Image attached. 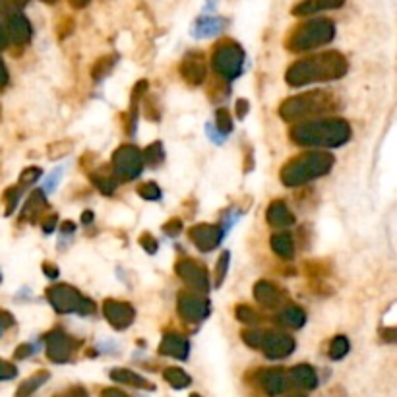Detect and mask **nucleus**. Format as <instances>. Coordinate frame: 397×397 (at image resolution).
Masks as SVG:
<instances>
[{"mask_svg": "<svg viewBox=\"0 0 397 397\" xmlns=\"http://www.w3.org/2000/svg\"><path fill=\"white\" fill-rule=\"evenodd\" d=\"M349 70L347 58L337 53H322V55L306 56L291 64L285 74V82L291 87H304L316 84V82H332V80L343 78Z\"/></svg>", "mask_w": 397, "mask_h": 397, "instance_id": "obj_1", "label": "nucleus"}, {"mask_svg": "<svg viewBox=\"0 0 397 397\" xmlns=\"http://www.w3.org/2000/svg\"><path fill=\"white\" fill-rule=\"evenodd\" d=\"M351 126L343 118L303 120L291 128V140L303 148H339L351 140Z\"/></svg>", "mask_w": 397, "mask_h": 397, "instance_id": "obj_2", "label": "nucleus"}, {"mask_svg": "<svg viewBox=\"0 0 397 397\" xmlns=\"http://www.w3.org/2000/svg\"><path fill=\"white\" fill-rule=\"evenodd\" d=\"M334 165L335 157L329 151H306L283 165L279 179L285 187H301L327 175Z\"/></svg>", "mask_w": 397, "mask_h": 397, "instance_id": "obj_3", "label": "nucleus"}, {"mask_svg": "<svg viewBox=\"0 0 397 397\" xmlns=\"http://www.w3.org/2000/svg\"><path fill=\"white\" fill-rule=\"evenodd\" d=\"M335 109H337V97L334 94L324 89H314L285 99L279 107V117L287 122H296V120H310Z\"/></svg>", "mask_w": 397, "mask_h": 397, "instance_id": "obj_4", "label": "nucleus"}, {"mask_svg": "<svg viewBox=\"0 0 397 397\" xmlns=\"http://www.w3.org/2000/svg\"><path fill=\"white\" fill-rule=\"evenodd\" d=\"M335 37V24L327 18H316L310 22L296 25L287 37V49L291 53H306L312 49L324 47Z\"/></svg>", "mask_w": 397, "mask_h": 397, "instance_id": "obj_5", "label": "nucleus"}, {"mask_svg": "<svg viewBox=\"0 0 397 397\" xmlns=\"http://www.w3.org/2000/svg\"><path fill=\"white\" fill-rule=\"evenodd\" d=\"M47 301L58 314H94L95 303L80 293L78 289L61 283L47 289Z\"/></svg>", "mask_w": 397, "mask_h": 397, "instance_id": "obj_6", "label": "nucleus"}, {"mask_svg": "<svg viewBox=\"0 0 397 397\" xmlns=\"http://www.w3.org/2000/svg\"><path fill=\"white\" fill-rule=\"evenodd\" d=\"M211 64L213 70L218 72L225 82H233L242 74V66H244V49L233 39L219 41L213 55H211Z\"/></svg>", "mask_w": 397, "mask_h": 397, "instance_id": "obj_7", "label": "nucleus"}, {"mask_svg": "<svg viewBox=\"0 0 397 397\" xmlns=\"http://www.w3.org/2000/svg\"><path fill=\"white\" fill-rule=\"evenodd\" d=\"M144 156L141 151L136 146H120V148L115 149L113 153V161H111V167H113V175L117 177L118 180H134L138 179L144 171Z\"/></svg>", "mask_w": 397, "mask_h": 397, "instance_id": "obj_8", "label": "nucleus"}, {"mask_svg": "<svg viewBox=\"0 0 397 397\" xmlns=\"http://www.w3.org/2000/svg\"><path fill=\"white\" fill-rule=\"evenodd\" d=\"M175 272L180 279L184 281V285L190 287L196 293H208L210 291V275L208 270L202 264H198L190 258H182L175 265Z\"/></svg>", "mask_w": 397, "mask_h": 397, "instance_id": "obj_9", "label": "nucleus"}, {"mask_svg": "<svg viewBox=\"0 0 397 397\" xmlns=\"http://www.w3.org/2000/svg\"><path fill=\"white\" fill-rule=\"evenodd\" d=\"M4 18V30H6V35L12 43L16 45H27L30 39H32V24L30 20L22 14L20 6H16L14 2L10 4L8 10L2 14Z\"/></svg>", "mask_w": 397, "mask_h": 397, "instance_id": "obj_10", "label": "nucleus"}, {"mask_svg": "<svg viewBox=\"0 0 397 397\" xmlns=\"http://www.w3.org/2000/svg\"><path fill=\"white\" fill-rule=\"evenodd\" d=\"M78 345L80 341L72 339L63 329H53L45 334V349H47V357L53 363H68L78 349Z\"/></svg>", "mask_w": 397, "mask_h": 397, "instance_id": "obj_11", "label": "nucleus"}, {"mask_svg": "<svg viewBox=\"0 0 397 397\" xmlns=\"http://www.w3.org/2000/svg\"><path fill=\"white\" fill-rule=\"evenodd\" d=\"M177 310L182 320L198 324L210 316L211 303L206 296L196 295V293H180L179 301H177Z\"/></svg>", "mask_w": 397, "mask_h": 397, "instance_id": "obj_12", "label": "nucleus"}, {"mask_svg": "<svg viewBox=\"0 0 397 397\" xmlns=\"http://www.w3.org/2000/svg\"><path fill=\"white\" fill-rule=\"evenodd\" d=\"M296 343L289 334L283 332H264V339L260 345V351H264V355L273 360L289 357L295 351Z\"/></svg>", "mask_w": 397, "mask_h": 397, "instance_id": "obj_13", "label": "nucleus"}, {"mask_svg": "<svg viewBox=\"0 0 397 397\" xmlns=\"http://www.w3.org/2000/svg\"><path fill=\"white\" fill-rule=\"evenodd\" d=\"M103 314L115 329H126L132 326L136 318V310L130 303H122L117 298H107L103 301Z\"/></svg>", "mask_w": 397, "mask_h": 397, "instance_id": "obj_14", "label": "nucleus"}, {"mask_svg": "<svg viewBox=\"0 0 397 397\" xmlns=\"http://www.w3.org/2000/svg\"><path fill=\"white\" fill-rule=\"evenodd\" d=\"M190 241L194 242L196 248L200 252H211L215 250L223 241L225 231L219 225H210V223H200L190 229Z\"/></svg>", "mask_w": 397, "mask_h": 397, "instance_id": "obj_15", "label": "nucleus"}, {"mask_svg": "<svg viewBox=\"0 0 397 397\" xmlns=\"http://www.w3.org/2000/svg\"><path fill=\"white\" fill-rule=\"evenodd\" d=\"M180 76L182 80L190 84V86H200L208 78V66L203 63L200 53H192V55L184 56V61L180 64Z\"/></svg>", "mask_w": 397, "mask_h": 397, "instance_id": "obj_16", "label": "nucleus"}, {"mask_svg": "<svg viewBox=\"0 0 397 397\" xmlns=\"http://www.w3.org/2000/svg\"><path fill=\"white\" fill-rule=\"evenodd\" d=\"M254 298L258 301V304L275 310V308H279L281 304L285 303V293H283V289L277 287L272 281L262 279L254 285Z\"/></svg>", "mask_w": 397, "mask_h": 397, "instance_id": "obj_17", "label": "nucleus"}, {"mask_svg": "<svg viewBox=\"0 0 397 397\" xmlns=\"http://www.w3.org/2000/svg\"><path fill=\"white\" fill-rule=\"evenodd\" d=\"M260 386L267 396H279L287 389V372L283 368H264L260 370Z\"/></svg>", "mask_w": 397, "mask_h": 397, "instance_id": "obj_18", "label": "nucleus"}, {"mask_svg": "<svg viewBox=\"0 0 397 397\" xmlns=\"http://www.w3.org/2000/svg\"><path fill=\"white\" fill-rule=\"evenodd\" d=\"M159 353L165 355V357L184 360L188 357V353H190V343H188L184 335L165 334L163 339H161V345H159Z\"/></svg>", "mask_w": 397, "mask_h": 397, "instance_id": "obj_19", "label": "nucleus"}, {"mask_svg": "<svg viewBox=\"0 0 397 397\" xmlns=\"http://www.w3.org/2000/svg\"><path fill=\"white\" fill-rule=\"evenodd\" d=\"M265 219L267 223L275 229H287V227L295 225V215L291 213L287 208V203L283 200H273L267 210H265Z\"/></svg>", "mask_w": 397, "mask_h": 397, "instance_id": "obj_20", "label": "nucleus"}, {"mask_svg": "<svg viewBox=\"0 0 397 397\" xmlns=\"http://www.w3.org/2000/svg\"><path fill=\"white\" fill-rule=\"evenodd\" d=\"M345 0H301L293 6V16H312L326 10L341 8Z\"/></svg>", "mask_w": 397, "mask_h": 397, "instance_id": "obj_21", "label": "nucleus"}, {"mask_svg": "<svg viewBox=\"0 0 397 397\" xmlns=\"http://www.w3.org/2000/svg\"><path fill=\"white\" fill-rule=\"evenodd\" d=\"M287 378L293 382V386L298 389H314L318 386V376L314 372V368L310 365H296L289 370Z\"/></svg>", "mask_w": 397, "mask_h": 397, "instance_id": "obj_22", "label": "nucleus"}, {"mask_svg": "<svg viewBox=\"0 0 397 397\" xmlns=\"http://www.w3.org/2000/svg\"><path fill=\"white\" fill-rule=\"evenodd\" d=\"M111 380L118 382V384H125V386H132V388L140 389H156V386L148 382L140 374L132 372L128 368H113L111 370Z\"/></svg>", "mask_w": 397, "mask_h": 397, "instance_id": "obj_23", "label": "nucleus"}, {"mask_svg": "<svg viewBox=\"0 0 397 397\" xmlns=\"http://www.w3.org/2000/svg\"><path fill=\"white\" fill-rule=\"evenodd\" d=\"M43 210H47V198H45V192H43V190H35V192H32V196L25 200L24 211H22L24 215H22V218L27 219V221H32V223H35Z\"/></svg>", "mask_w": 397, "mask_h": 397, "instance_id": "obj_24", "label": "nucleus"}, {"mask_svg": "<svg viewBox=\"0 0 397 397\" xmlns=\"http://www.w3.org/2000/svg\"><path fill=\"white\" fill-rule=\"evenodd\" d=\"M277 322H279L281 326L291 327V329H298V327L304 326L306 314H304V310L301 306H296V304H287V306L279 312Z\"/></svg>", "mask_w": 397, "mask_h": 397, "instance_id": "obj_25", "label": "nucleus"}, {"mask_svg": "<svg viewBox=\"0 0 397 397\" xmlns=\"http://www.w3.org/2000/svg\"><path fill=\"white\" fill-rule=\"evenodd\" d=\"M270 244H272V250L283 260H293L295 256V241L289 233H275L270 239Z\"/></svg>", "mask_w": 397, "mask_h": 397, "instance_id": "obj_26", "label": "nucleus"}, {"mask_svg": "<svg viewBox=\"0 0 397 397\" xmlns=\"http://www.w3.org/2000/svg\"><path fill=\"white\" fill-rule=\"evenodd\" d=\"M51 378V374L47 370H41V372H35L33 376H30L27 380L20 384V388L16 391V397H30L32 393H35L37 389L45 384V382Z\"/></svg>", "mask_w": 397, "mask_h": 397, "instance_id": "obj_27", "label": "nucleus"}, {"mask_svg": "<svg viewBox=\"0 0 397 397\" xmlns=\"http://www.w3.org/2000/svg\"><path fill=\"white\" fill-rule=\"evenodd\" d=\"M223 25H225V22L221 18H202L200 22H196L192 33L196 37H211V35L221 32Z\"/></svg>", "mask_w": 397, "mask_h": 397, "instance_id": "obj_28", "label": "nucleus"}, {"mask_svg": "<svg viewBox=\"0 0 397 397\" xmlns=\"http://www.w3.org/2000/svg\"><path fill=\"white\" fill-rule=\"evenodd\" d=\"M163 378L169 382L171 388L175 389H184L192 384V378H190L182 368H179V366H167L163 370Z\"/></svg>", "mask_w": 397, "mask_h": 397, "instance_id": "obj_29", "label": "nucleus"}, {"mask_svg": "<svg viewBox=\"0 0 397 397\" xmlns=\"http://www.w3.org/2000/svg\"><path fill=\"white\" fill-rule=\"evenodd\" d=\"M144 156V163H148L149 167H159L165 161V149L161 141H153L149 144L148 148L141 151Z\"/></svg>", "mask_w": 397, "mask_h": 397, "instance_id": "obj_30", "label": "nucleus"}, {"mask_svg": "<svg viewBox=\"0 0 397 397\" xmlns=\"http://www.w3.org/2000/svg\"><path fill=\"white\" fill-rule=\"evenodd\" d=\"M115 63H117V56H115V55L101 56V58H99V61L95 63L94 68H92V78H94L95 82L103 80L105 76H107V74H109L111 70H113Z\"/></svg>", "mask_w": 397, "mask_h": 397, "instance_id": "obj_31", "label": "nucleus"}, {"mask_svg": "<svg viewBox=\"0 0 397 397\" xmlns=\"http://www.w3.org/2000/svg\"><path fill=\"white\" fill-rule=\"evenodd\" d=\"M349 339L345 335H335L332 343H329V357L334 358V360H339V358H343L349 353Z\"/></svg>", "mask_w": 397, "mask_h": 397, "instance_id": "obj_32", "label": "nucleus"}, {"mask_svg": "<svg viewBox=\"0 0 397 397\" xmlns=\"http://www.w3.org/2000/svg\"><path fill=\"white\" fill-rule=\"evenodd\" d=\"M92 180H94V184L99 190H101L105 196H113L115 192V188L118 184V179L113 175V177H107V175H92Z\"/></svg>", "mask_w": 397, "mask_h": 397, "instance_id": "obj_33", "label": "nucleus"}, {"mask_svg": "<svg viewBox=\"0 0 397 397\" xmlns=\"http://www.w3.org/2000/svg\"><path fill=\"white\" fill-rule=\"evenodd\" d=\"M234 316L242 324H258L262 320V316L252 306H248V304H239L237 310H234Z\"/></svg>", "mask_w": 397, "mask_h": 397, "instance_id": "obj_34", "label": "nucleus"}, {"mask_svg": "<svg viewBox=\"0 0 397 397\" xmlns=\"http://www.w3.org/2000/svg\"><path fill=\"white\" fill-rule=\"evenodd\" d=\"M215 126H218L219 134L227 136L229 132H233V120H231V115L225 107L215 111Z\"/></svg>", "mask_w": 397, "mask_h": 397, "instance_id": "obj_35", "label": "nucleus"}, {"mask_svg": "<svg viewBox=\"0 0 397 397\" xmlns=\"http://www.w3.org/2000/svg\"><path fill=\"white\" fill-rule=\"evenodd\" d=\"M138 196L144 198V200H148V202H157V200H161V188L157 187L156 182H141L140 187H138Z\"/></svg>", "mask_w": 397, "mask_h": 397, "instance_id": "obj_36", "label": "nucleus"}, {"mask_svg": "<svg viewBox=\"0 0 397 397\" xmlns=\"http://www.w3.org/2000/svg\"><path fill=\"white\" fill-rule=\"evenodd\" d=\"M229 260H231V254H229V252H223V254L219 256L218 265H215V281H213L215 287H221L223 281H225L227 272H229Z\"/></svg>", "mask_w": 397, "mask_h": 397, "instance_id": "obj_37", "label": "nucleus"}, {"mask_svg": "<svg viewBox=\"0 0 397 397\" xmlns=\"http://www.w3.org/2000/svg\"><path fill=\"white\" fill-rule=\"evenodd\" d=\"M47 156H49V159H61L63 156H66L68 151H72V141H56V144H51L47 148Z\"/></svg>", "mask_w": 397, "mask_h": 397, "instance_id": "obj_38", "label": "nucleus"}, {"mask_svg": "<svg viewBox=\"0 0 397 397\" xmlns=\"http://www.w3.org/2000/svg\"><path fill=\"white\" fill-rule=\"evenodd\" d=\"M241 337L242 341L246 343L248 347H252V349H260L262 339H264V332H262V329H246V332H242Z\"/></svg>", "mask_w": 397, "mask_h": 397, "instance_id": "obj_39", "label": "nucleus"}, {"mask_svg": "<svg viewBox=\"0 0 397 397\" xmlns=\"http://www.w3.org/2000/svg\"><path fill=\"white\" fill-rule=\"evenodd\" d=\"M41 167H25V171L20 175V184L22 187H30V184H35L37 180L41 179Z\"/></svg>", "mask_w": 397, "mask_h": 397, "instance_id": "obj_40", "label": "nucleus"}, {"mask_svg": "<svg viewBox=\"0 0 397 397\" xmlns=\"http://www.w3.org/2000/svg\"><path fill=\"white\" fill-rule=\"evenodd\" d=\"M138 242H140V246L146 250L148 254H156L157 248H159V244H157L156 237H153V234H149V233H141L140 239H138Z\"/></svg>", "mask_w": 397, "mask_h": 397, "instance_id": "obj_41", "label": "nucleus"}, {"mask_svg": "<svg viewBox=\"0 0 397 397\" xmlns=\"http://www.w3.org/2000/svg\"><path fill=\"white\" fill-rule=\"evenodd\" d=\"M20 194H22V188H10L6 192V215H10L12 211L16 210V203L20 202Z\"/></svg>", "mask_w": 397, "mask_h": 397, "instance_id": "obj_42", "label": "nucleus"}, {"mask_svg": "<svg viewBox=\"0 0 397 397\" xmlns=\"http://www.w3.org/2000/svg\"><path fill=\"white\" fill-rule=\"evenodd\" d=\"M18 376V368L12 363H6L0 358V380H12Z\"/></svg>", "mask_w": 397, "mask_h": 397, "instance_id": "obj_43", "label": "nucleus"}, {"mask_svg": "<svg viewBox=\"0 0 397 397\" xmlns=\"http://www.w3.org/2000/svg\"><path fill=\"white\" fill-rule=\"evenodd\" d=\"M180 231H182V219L179 218L169 219L163 225V233L169 234V237H177V234H180Z\"/></svg>", "mask_w": 397, "mask_h": 397, "instance_id": "obj_44", "label": "nucleus"}, {"mask_svg": "<svg viewBox=\"0 0 397 397\" xmlns=\"http://www.w3.org/2000/svg\"><path fill=\"white\" fill-rule=\"evenodd\" d=\"M56 223H58V215H56V213H51V215H47V218L43 219L41 227H43V231L49 234V233H53V231H55Z\"/></svg>", "mask_w": 397, "mask_h": 397, "instance_id": "obj_45", "label": "nucleus"}, {"mask_svg": "<svg viewBox=\"0 0 397 397\" xmlns=\"http://www.w3.org/2000/svg\"><path fill=\"white\" fill-rule=\"evenodd\" d=\"M10 326H14V316H12L8 310H2V308H0V334H2L4 329H8Z\"/></svg>", "mask_w": 397, "mask_h": 397, "instance_id": "obj_46", "label": "nucleus"}, {"mask_svg": "<svg viewBox=\"0 0 397 397\" xmlns=\"http://www.w3.org/2000/svg\"><path fill=\"white\" fill-rule=\"evenodd\" d=\"M55 397H89V396H87L86 389L76 386V388L66 389V391H63V393H58V396H55Z\"/></svg>", "mask_w": 397, "mask_h": 397, "instance_id": "obj_47", "label": "nucleus"}, {"mask_svg": "<svg viewBox=\"0 0 397 397\" xmlns=\"http://www.w3.org/2000/svg\"><path fill=\"white\" fill-rule=\"evenodd\" d=\"M248 109H250L248 99H239V101H237V117L241 118V120L248 115Z\"/></svg>", "mask_w": 397, "mask_h": 397, "instance_id": "obj_48", "label": "nucleus"}, {"mask_svg": "<svg viewBox=\"0 0 397 397\" xmlns=\"http://www.w3.org/2000/svg\"><path fill=\"white\" fill-rule=\"evenodd\" d=\"M33 353V347L30 345V343H25V345H20L16 349V353H14V357L16 358H25V357H30Z\"/></svg>", "mask_w": 397, "mask_h": 397, "instance_id": "obj_49", "label": "nucleus"}, {"mask_svg": "<svg viewBox=\"0 0 397 397\" xmlns=\"http://www.w3.org/2000/svg\"><path fill=\"white\" fill-rule=\"evenodd\" d=\"M380 335H382V339H384V341L393 343V341H396V335H397L396 327H386V329H382Z\"/></svg>", "mask_w": 397, "mask_h": 397, "instance_id": "obj_50", "label": "nucleus"}, {"mask_svg": "<svg viewBox=\"0 0 397 397\" xmlns=\"http://www.w3.org/2000/svg\"><path fill=\"white\" fill-rule=\"evenodd\" d=\"M43 272H45V275H47L49 279H56V277H58V267L53 264H49V262L43 264Z\"/></svg>", "mask_w": 397, "mask_h": 397, "instance_id": "obj_51", "label": "nucleus"}, {"mask_svg": "<svg viewBox=\"0 0 397 397\" xmlns=\"http://www.w3.org/2000/svg\"><path fill=\"white\" fill-rule=\"evenodd\" d=\"M6 86H8V70H6V66L0 58V89H4Z\"/></svg>", "mask_w": 397, "mask_h": 397, "instance_id": "obj_52", "label": "nucleus"}, {"mask_svg": "<svg viewBox=\"0 0 397 397\" xmlns=\"http://www.w3.org/2000/svg\"><path fill=\"white\" fill-rule=\"evenodd\" d=\"M101 397H128L125 391H120V389H115V388H107L101 391Z\"/></svg>", "mask_w": 397, "mask_h": 397, "instance_id": "obj_53", "label": "nucleus"}, {"mask_svg": "<svg viewBox=\"0 0 397 397\" xmlns=\"http://www.w3.org/2000/svg\"><path fill=\"white\" fill-rule=\"evenodd\" d=\"M6 45H8V35H6V30H4L2 22H0V51L6 49Z\"/></svg>", "mask_w": 397, "mask_h": 397, "instance_id": "obj_54", "label": "nucleus"}, {"mask_svg": "<svg viewBox=\"0 0 397 397\" xmlns=\"http://www.w3.org/2000/svg\"><path fill=\"white\" fill-rule=\"evenodd\" d=\"M61 231H63L64 234H70L76 231V223H72V221H64L63 225H61Z\"/></svg>", "mask_w": 397, "mask_h": 397, "instance_id": "obj_55", "label": "nucleus"}, {"mask_svg": "<svg viewBox=\"0 0 397 397\" xmlns=\"http://www.w3.org/2000/svg\"><path fill=\"white\" fill-rule=\"evenodd\" d=\"M94 221V211H84V215H82V223L84 225H89Z\"/></svg>", "mask_w": 397, "mask_h": 397, "instance_id": "obj_56", "label": "nucleus"}, {"mask_svg": "<svg viewBox=\"0 0 397 397\" xmlns=\"http://www.w3.org/2000/svg\"><path fill=\"white\" fill-rule=\"evenodd\" d=\"M287 397H306V393H304V389H293V391H289Z\"/></svg>", "mask_w": 397, "mask_h": 397, "instance_id": "obj_57", "label": "nucleus"}, {"mask_svg": "<svg viewBox=\"0 0 397 397\" xmlns=\"http://www.w3.org/2000/svg\"><path fill=\"white\" fill-rule=\"evenodd\" d=\"M87 2H89V0H70V4L72 6H76V8H84Z\"/></svg>", "mask_w": 397, "mask_h": 397, "instance_id": "obj_58", "label": "nucleus"}, {"mask_svg": "<svg viewBox=\"0 0 397 397\" xmlns=\"http://www.w3.org/2000/svg\"><path fill=\"white\" fill-rule=\"evenodd\" d=\"M190 397H202V396H198V393H192V396H190Z\"/></svg>", "mask_w": 397, "mask_h": 397, "instance_id": "obj_59", "label": "nucleus"}, {"mask_svg": "<svg viewBox=\"0 0 397 397\" xmlns=\"http://www.w3.org/2000/svg\"><path fill=\"white\" fill-rule=\"evenodd\" d=\"M45 2H56V0H45Z\"/></svg>", "mask_w": 397, "mask_h": 397, "instance_id": "obj_60", "label": "nucleus"}, {"mask_svg": "<svg viewBox=\"0 0 397 397\" xmlns=\"http://www.w3.org/2000/svg\"><path fill=\"white\" fill-rule=\"evenodd\" d=\"M0 279H2V277H0Z\"/></svg>", "mask_w": 397, "mask_h": 397, "instance_id": "obj_61", "label": "nucleus"}]
</instances>
